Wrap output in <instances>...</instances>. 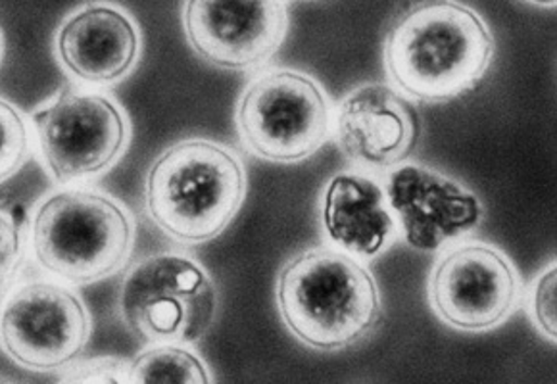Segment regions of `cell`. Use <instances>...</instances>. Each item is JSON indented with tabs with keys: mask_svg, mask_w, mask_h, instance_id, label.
I'll return each instance as SVG.
<instances>
[{
	"mask_svg": "<svg viewBox=\"0 0 557 384\" xmlns=\"http://www.w3.org/2000/svg\"><path fill=\"white\" fill-rule=\"evenodd\" d=\"M494 37L466 4L419 2L394 20L385 39L386 74L394 89L421 102H446L483 79Z\"/></svg>",
	"mask_w": 557,
	"mask_h": 384,
	"instance_id": "1",
	"label": "cell"
},
{
	"mask_svg": "<svg viewBox=\"0 0 557 384\" xmlns=\"http://www.w3.org/2000/svg\"><path fill=\"white\" fill-rule=\"evenodd\" d=\"M275 298L285 327L320 351L345 350L366 340L383 315L371 271L350 253L327 246L288 260L278 273Z\"/></svg>",
	"mask_w": 557,
	"mask_h": 384,
	"instance_id": "2",
	"label": "cell"
},
{
	"mask_svg": "<svg viewBox=\"0 0 557 384\" xmlns=\"http://www.w3.org/2000/svg\"><path fill=\"white\" fill-rule=\"evenodd\" d=\"M135 220L122 200L85 185L58 187L29 218L27 248L49 277L70 286L110 278L132 258Z\"/></svg>",
	"mask_w": 557,
	"mask_h": 384,
	"instance_id": "3",
	"label": "cell"
},
{
	"mask_svg": "<svg viewBox=\"0 0 557 384\" xmlns=\"http://www.w3.org/2000/svg\"><path fill=\"white\" fill-rule=\"evenodd\" d=\"M245 164L230 147L205 137L177 140L150 164L145 179L148 218L181 245L220 237L245 205Z\"/></svg>",
	"mask_w": 557,
	"mask_h": 384,
	"instance_id": "4",
	"label": "cell"
},
{
	"mask_svg": "<svg viewBox=\"0 0 557 384\" xmlns=\"http://www.w3.org/2000/svg\"><path fill=\"white\" fill-rule=\"evenodd\" d=\"M29 125L42 168L60 187L110 172L132 140L125 108L107 92L74 83L60 85L35 108Z\"/></svg>",
	"mask_w": 557,
	"mask_h": 384,
	"instance_id": "5",
	"label": "cell"
},
{
	"mask_svg": "<svg viewBox=\"0 0 557 384\" xmlns=\"http://www.w3.org/2000/svg\"><path fill=\"white\" fill-rule=\"evenodd\" d=\"M117 308L125 327L150 344L197 343L218 313V286L185 253H157L123 277Z\"/></svg>",
	"mask_w": 557,
	"mask_h": 384,
	"instance_id": "6",
	"label": "cell"
},
{
	"mask_svg": "<svg viewBox=\"0 0 557 384\" xmlns=\"http://www.w3.org/2000/svg\"><path fill=\"white\" fill-rule=\"evenodd\" d=\"M235 123L248 152L268 162L296 164L327 143L333 115L325 90L312 75L271 70L246 85Z\"/></svg>",
	"mask_w": 557,
	"mask_h": 384,
	"instance_id": "7",
	"label": "cell"
},
{
	"mask_svg": "<svg viewBox=\"0 0 557 384\" xmlns=\"http://www.w3.org/2000/svg\"><path fill=\"white\" fill-rule=\"evenodd\" d=\"M92 318L74 286L32 278L0 302V350L17 368L52 373L70 368L89 344Z\"/></svg>",
	"mask_w": 557,
	"mask_h": 384,
	"instance_id": "8",
	"label": "cell"
},
{
	"mask_svg": "<svg viewBox=\"0 0 557 384\" xmlns=\"http://www.w3.org/2000/svg\"><path fill=\"white\" fill-rule=\"evenodd\" d=\"M519 275L508 256L486 243L456 246L436 262L429 300L446 325L483 333L498 327L519 302Z\"/></svg>",
	"mask_w": 557,
	"mask_h": 384,
	"instance_id": "9",
	"label": "cell"
},
{
	"mask_svg": "<svg viewBox=\"0 0 557 384\" xmlns=\"http://www.w3.org/2000/svg\"><path fill=\"white\" fill-rule=\"evenodd\" d=\"M183 29L195 54L231 72L263 66L285 41L287 4L190 0L183 4Z\"/></svg>",
	"mask_w": 557,
	"mask_h": 384,
	"instance_id": "10",
	"label": "cell"
},
{
	"mask_svg": "<svg viewBox=\"0 0 557 384\" xmlns=\"http://www.w3.org/2000/svg\"><path fill=\"white\" fill-rule=\"evenodd\" d=\"M383 187L401 237L419 252H436L483 221L475 193L433 168L396 165Z\"/></svg>",
	"mask_w": 557,
	"mask_h": 384,
	"instance_id": "11",
	"label": "cell"
},
{
	"mask_svg": "<svg viewBox=\"0 0 557 384\" xmlns=\"http://www.w3.org/2000/svg\"><path fill=\"white\" fill-rule=\"evenodd\" d=\"M140 29L127 10L92 2L72 10L58 24L54 57L75 85L110 87L139 64Z\"/></svg>",
	"mask_w": 557,
	"mask_h": 384,
	"instance_id": "12",
	"label": "cell"
},
{
	"mask_svg": "<svg viewBox=\"0 0 557 384\" xmlns=\"http://www.w3.org/2000/svg\"><path fill=\"white\" fill-rule=\"evenodd\" d=\"M333 125L343 154L369 170L400 165L421 135L418 110L388 83H366L350 90L336 108Z\"/></svg>",
	"mask_w": 557,
	"mask_h": 384,
	"instance_id": "13",
	"label": "cell"
},
{
	"mask_svg": "<svg viewBox=\"0 0 557 384\" xmlns=\"http://www.w3.org/2000/svg\"><path fill=\"white\" fill-rule=\"evenodd\" d=\"M321 223L331 243L354 258L385 252L398 230L385 187L356 172L336 173L329 181L321 198Z\"/></svg>",
	"mask_w": 557,
	"mask_h": 384,
	"instance_id": "14",
	"label": "cell"
},
{
	"mask_svg": "<svg viewBox=\"0 0 557 384\" xmlns=\"http://www.w3.org/2000/svg\"><path fill=\"white\" fill-rule=\"evenodd\" d=\"M127 384H213L197 351L181 344H150L127 363Z\"/></svg>",
	"mask_w": 557,
	"mask_h": 384,
	"instance_id": "15",
	"label": "cell"
},
{
	"mask_svg": "<svg viewBox=\"0 0 557 384\" xmlns=\"http://www.w3.org/2000/svg\"><path fill=\"white\" fill-rule=\"evenodd\" d=\"M32 150V125L14 102L0 95V185L20 173Z\"/></svg>",
	"mask_w": 557,
	"mask_h": 384,
	"instance_id": "16",
	"label": "cell"
},
{
	"mask_svg": "<svg viewBox=\"0 0 557 384\" xmlns=\"http://www.w3.org/2000/svg\"><path fill=\"white\" fill-rule=\"evenodd\" d=\"M27 252L25 233L16 213L0 206V302L9 295L24 265Z\"/></svg>",
	"mask_w": 557,
	"mask_h": 384,
	"instance_id": "17",
	"label": "cell"
},
{
	"mask_svg": "<svg viewBox=\"0 0 557 384\" xmlns=\"http://www.w3.org/2000/svg\"><path fill=\"white\" fill-rule=\"evenodd\" d=\"M556 263H549L539 277L534 278L533 286L529 290V313L533 319L534 327L542 335L556 344Z\"/></svg>",
	"mask_w": 557,
	"mask_h": 384,
	"instance_id": "18",
	"label": "cell"
},
{
	"mask_svg": "<svg viewBox=\"0 0 557 384\" xmlns=\"http://www.w3.org/2000/svg\"><path fill=\"white\" fill-rule=\"evenodd\" d=\"M58 384H127V363L117 358H95L83 361Z\"/></svg>",
	"mask_w": 557,
	"mask_h": 384,
	"instance_id": "19",
	"label": "cell"
},
{
	"mask_svg": "<svg viewBox=\"0 0 557 384\" xmlns=\"http://www.w3.org/2000/svg\"><path fill=\"white\" fill-rule=\"evenodd\" d=\"M2 58H4V34H2V27H0V64H2Z\"/></svg>",
	"mask_w": 557,
	"mask_h": 384,
	"instance_id": "20",
	"label": "cell"
},
{
	"mask_svg": "<svg viewBox=\"0 0 557 384\" xmlns=\"http://www.w3.org/2000/svg\"><path fill=\"white\" fill-rule=\"evenodd\" d=\"M0 384H17V383H14V381H10L9 376H4V375H2V373H0Z\"/></svg>",
	"mask_w": 557,
	"mask_h": 384,
	"instance_id": "21",
	"label": "cell"
}]
</instances>
